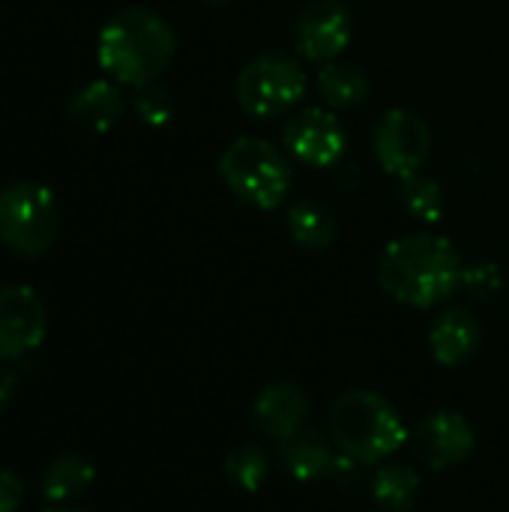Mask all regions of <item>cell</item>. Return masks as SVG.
<instances>
[{
  "mask_svg": "<svg viewBox=\"0 0 509 512\" xmlns=\"http://www.w3.org/2000/svg\"><path fill=\"white\" fill-rule=\"evenodd\" d=\"M405 438L408 429L399 411L372 390H348L330 408V441L357 465H375L393 456Z\"/></svg>",
  "mask_w": 509,
  "mask_h": 512,
  "instance_id": "cell-3",
  "label": "cell"
},
{
  "mask_svg": "<svg viewBox=\"0 0 509 512\" xmlns=\"http://www.w3.org/2000/svg\"><path fill=\"white\" fill-rule=\"evenodd\" d=\"M267 456L261 447L255 444H243L237 450H231V456L225 459V474L228 480L243 489V492H258L261 483L267 480Z\"/></svg>",
  "mask_w": 509,
  "mask_h": 512,
  "instance_id": "cell-21",
  "label": "cell"
},
{
  "mask_svg": "<svg viewBox=\"0 0 509 512\" xmlns=\"http://www.w3.org/2000/svg\"><path fill=\"white\" fill-rule=\"evenodd\" d=\"M48 315L39 294L27 285L0 288V360H21L45 339Z\"/></svg>",
  "mask_w": 509,
  "mask_h": 512,
  "instance_id": "cell-9",
  "label": "cell"
},
{
  "mask_svg": "<svg viewBox=\"0 0 509 512\" xmlns=\"http://www.w3.org/2000/svg\"><path fill=\"white\" fill-rule=\"evenodd\" d=\"M69 114L84 129L108 132L123 117V96H120L117 84H111V81H90L72 96Z\"/></svg>",
  "mask_w": 509,
  "mask_h": 512,
  "instance_id": "cell-15",
  "label": "cell"
},
{
  "mask_svg": "<svg viewBox=\"0 0 509 512\" xmlns=\"http://www.w3.org/2000/svg\"><path fill=\"white\" fill-rule=\"evenodd\" d=\"M420 492V477L408 465H387L372 480L375 504L387 512H405L414 507Z\"/></svg>",
  "mask_w": 509,
  "mask_h": 512,
  "instance_id": "cell-19",
  "label": "cell"
},
{
  "mask_svg": "<svg viewBox=\"0 0 509 512\" xmlns=\"http://www.w3.org/2000/svg\"><path fill=\"white\" fill-rule=\"evenodd\" d=\"M414 450L435 471L456 468L474 450V429L459 411H435L414 429Z\"/></svg>",
  "mask_w": 509,
  "mask_h": 512,
  "instance_id": "cell-11",
  "label": "cell"
},
{
  "mask_svg": "<svg viewBox=\"0 0 509 512\" xmlns=\"http://www.w3.org/2000/svg\"><path fill=\"white\" fill-rule=\"evenodd\" d=\"M282 144L294 159L312 168H330L345 153V129L327 108H303L282 126Z\"/></svg>",
  "mask_w": 509,
  "mask_h": 512,
  "instance_id": "cell-10",
  "label": "cell"
},
{
  "mask_svg": "<svg viewBox=\"0 0 509 512\" xmlns=\"http://www.w3.org/2000/svg\"><path fill=\"white\" fill-rule=\"evenodd\" d=\"M93 480H96V468L87 459H81L75 453H63L45 468L42 495L51 504H66V501L84 495L93 486Z\"/></svg>",
  "mask_w": 509,
  "mask_h": 512,
  "instance_id": "cell-17",
  "label": "cell"
},
{
  "mask_svg": "<svg viewBox=\"0 0 509 512\" xmlns=\"http://www.w3.org/2000/svg\"><path fill=\"white\" fill-rule=\"evenodd\" d=\"M372 150L387 174H420V168L432 156V129L420 114L408 108H393L375 123Z\"/></svg>",
  "mask_w": 509,
  "mask_h": 512,
  "instance_id": "cell-7",
  "label": "cell"
},
{
  "mask_svg": "<svg viewBox=\"0 0 509 512\" xmlns=\"http://www.w3.org/2000/svg\"><path fill=\"white\" fill-rule=\"evenodd\" d=\"M354 36V21L345 3L339 0H312L294 27V45L303 60L333 63L348 48Z\"/></svg>",
  "mask_w": 509,
  "mask_h": 512,
  "instance_id": "cell-8",
  "label": "cell"
},
{
  "mask_svg": "<svg viewBox=\"0 0 509 512\" xmlns=\"http://www.w3.org/2000/svg\"><path fill=\"white\" fill-rule=\"evenodd\" d=\"M480 321L474 318V312L462 309V306H450L444 309L432 330H429V345L438 363L444 366H459L468 357H474V351L480 348Z\"/></svg>",
  "mask_w": 509,
  "mask_h": 512,
  "instance_id": "cell-13",
  "label": "cell"
},
{
  "mask_svg": "<svg viewBox=\"0 0 509 512\" xmlns=\"http://www.w3.org/2000/svg\"><path fill=\"white\" fill-rule=\"evenodd\" d=\"M402 204L423 222H438L444 213V192L432 177H402Z\"/></svg>",
  "mask_w": 509,
  "mask_h": 512,
  "instance_id": "cell-20",
  "label": "cell"
},
{
  "mask_svg": "<svg viewBox=\"0 0 509 512\" xmlns=\"http://www.w3.org/2000/svg\"><path fill=\"white\" fill-rule=\"evenodd\" d=\"M15 384H18L15 372L6 369V366H0V411H3V408L9 405V399L15 396Z\"/></svg>",
  "mask_w": 509,
  "mask_h": 512,
  "instance_id": "cell-25",
  "label": "cell"
},
{
  "mask_svg": "<svg viewBox=\"0 0 509 512\" xmlns=\"http://www.w3.org/2000/svg\"><path fill=\"white\" fill-rule=\"evenodd\" d=\"M204 3H213L216 6V3H228V0H204Z\"/></svg>",
  "mask_w": 509,
  "mask_h": 512,
  "instance_id": "cell-27",
  "label": "cell"
},
{
  "mask_svg": "<svg viewBox=\"0 0 509 512\" xmlns=\"http://www.w3.org/2000/svg\"><path fill=\"white\" fill-rule=\"evenodd\" d=\"M60 231V207L48 186L15 180L0 189V243L21 258H42Z\"/></svg>",
  "mask_w": 509,
  "mask_h": 512,
  "instance_id": "cell-5",
  "label": "cell"
},
{
  "mask_svg": "<svg viewBox=\"0 0 509 512\" xmlns=\"http://www.w3.org/2000/svg\"><path fill=\"white\" fill-rule=\"evenodd\" d=\"M309 78L288 54H258L237 75V102L246 114L270 120L291 111L306 96Z\"/></svg>",
  "mask_w": 509,
  "mask_h": 512,
  "instance_id": "cell-6",
  "label": "cell"
},
{
  "mask_svg": "<svg viewBox=\"0 0 509 512\" xmlns=\"http://www.w3.org/2000/svg\"><path fill=\"white\" fill-rule=\"evenodd\" d=\"M135 111L144 123L150 126H162L171 117V99L165 90L159 87H141L138 99H135Z\"/></svg>",
  "mask_w": 509,
  "mask_h": 512,
  "instance_id": "cell-22",
  "label": "cell"
},
{
  "mask_svg": "<svg viewBox=\"0 0 509 512\" xmlns=\"http://www.w3.org/2000/svg\"><path fill=\"white\" fill-rule=\"evenodd\" d=\"M462 285L477 297H492L501 288V273L495 264H474V267H465Z\"/></svg>",
  "mask_w": 509,
  "mask_h": 512,
  "instance_id": "cell-23",
  "label": "cell"
},
{
  "mask_svg": "<svg viewBox=\"0 0 509 512\" xmlns=\"http://www.w3.org/2000/svg\"><path fill=\"white\" fill-rule=\"evenodd\" d=\"M24 501V483L12 471L0 468V512H15Z\"/></svg>",
  "mask_w": 509,
  "mask_h": 512,
  "instance_id": "cell-24",
  "label": "cell"
},
{
  "mask_svg": "<svg viewBox=\"0 0 509 512\" xmlns=\"http://www.w3.org/2000/svg\"><path fill=\"white\" fill-rule=\"evenodd\" d=\"M333 441H327L321 432L312 429H300L297 435L285 438L282 444V465L291 477L297 480H318L333 474L336 468V453H333Z\"/></svg>",
  "mask_w": 509,
  "mask_h": 512,
  "instance_id": "cell-14",
  "label": "cell"
},
{
  "mask_svg": "<svg viewBox=\"0 0 509 512\" xmlns=\"http://www.w3.org/2000/svg\"><path fill=\"white\" fill-rule=\"evenodd\" d=\"M288 231L303 249H327L336 240L339 225L330 207L318 201H297L288 213Z\"/></svg>",
  "mask_w": 509,
  "mask_h": 512,
  "instance_id": "cell-18",
  "label": "cell"
},
{
  "mask_svg": "<svg viewBox=\"0 0 509 512\" xmlns=\"http://www.w3.org/2000/svg\"><path fill=\"white\" fill-rule=\"evenodd\" d=\"M462 258L456 246L441 234H405L393 240L378 264V282L381 288L417 309H432L453 297V291L462 285Z\"/></svg>",
  "mask_w": 509,
  "mask_h": 512,
  "instance_id": "cell-1",
  "label": "cell"
},
{
  "mask_svg": "<svg viewBox=\"0 0 509 512\" xmlns=\"http://www.w3.org/2000/svg\"><path fill=\"white\" fill-rule=\"evenodd\" d=\"M315 90L321 93V99L330 108H354L360 102H366L369 96V78L360 66L354 63H324L318 78H315Z\"/></svg>",
  "mask_w": 509,
  "mask_h": 512,
  "instance_id": "cell-16",
  "label": "cell"
},
{
  "mask_svg": "<svg viewBox=\"0 0 509 512\" xmlns=\"http://www.w3.org/2000/svg\"><path fill=\"white\" fill-rule=\"evenodd\" d=\"M306 414H309V399H306L303 387L288 384V381H276V384L264 387L252 408L255 426L264 435L279 438V441L297 435L303 429Z\"/></svg>",
  "mask_w": 509,
  "mask_h": 512,
  "instance_id": "cell-12",
  "label": "cell"
},
{
  "mask_svg": "<svg viewBox=\"0 0 509 512\" xmlns=\"http://www.w3.org/2000/svg\"><path fill=\"white\" fill-rule=\"evenodd\" d=\"M45 512H84V510H72V507H66V504H54V507H48Z\"/></svg>",
  "mask_w": 509,
  "mask_h": 512,
  "instance_id": "cell-26",
  "label": "cell"
},
{
  "mask_svg": "<svg viewBox=\"0 0 509 512\" xmlns=\"http://www.w3.org/2000/svg\"><path fill=\"white\" fill-rule=\"evenodd\" d=\"M177 51V36L171 24L144 6H129L117 12L99 33V66L117 84L150 87L171 63Z\"/></svg>",
  "mask_w": 509,
  "mask_h": 512,
  "instance_id": "cell-2",
  "label": "cell"
},
{
  "mask_svg": "<svg viewBox=\"0 0 509 512\" xmlns=\"http://www.w3.org/2000/svg\"><path fill=\"white\" fill-rule=\"evenodd\" d=\"M219 174L225 186L249 207L276 210L291 192L288 156L264 138H234L219 156Z\"/></svg>",
  "mask_w": 509,
  "mask_h": 512,
  "instance_id": "cell-4",
  "label": "cell"
}]
</instances>
